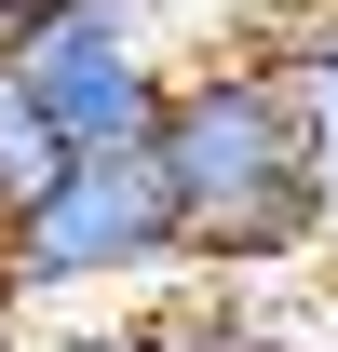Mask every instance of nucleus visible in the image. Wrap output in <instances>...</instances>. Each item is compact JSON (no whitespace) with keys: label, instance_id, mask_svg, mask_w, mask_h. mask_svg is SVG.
I'll use <instances>...</instances> for the list:
<instances>
[{"label":"nucleus","instance_id":"nucleus-3","mask_svg":"<svg viewBox=\"0 0 338 352\" xmlns=\"http://www.w3.org/2000/svg\"><path fill=\"white\" fill-rule=\"evenodd\" d=\"M14 68H27V95L54 109V135L68 149H149L176 109V68L190 54L149 28V14H122V0H82V14H54V28H27V41H0Z\"/></svg>","mask_w":338,"mask_h":352},{"label":"nucleus","instance_id":"nucleus-2","mask_svg":"<svg viewBox=\"0 0 338 352\" xmlns=\"http://www.w3.org/2000/svg\"><path fill=\"white\" fill-rule=\"evenodd\" d=\"M176 271H190V230H176L163 149H95V163H68V190L27 230H0V285L27 311H122Z\"/></svg>","mask_w":338,"mask_h":352},{"label":"nucleus","instance_id":"nucleus-4","mask_svg":"<svg viewBox=\"0 0 338 352\" xmlns=\"http://www.w3.org/2000/svg\"><path fill=\"white\" fill-rule=\"evenodd\" d=\"M230 41L284 82L297 149H311V190H325V244H338V0H244Z\"/></svg>","mask_w":338,"mask_h":352},{"label":"nucleus","instance_id":"nucleus-8","mask_svg":"<svg viewBox=\"0 0 338 352\" xmlns=\"http://www.w3.org/2000/svg\"><path fill=\"white\" fill-rule=\"evenodd\" d=\"M0 14H14V0H0Z\"/></svg>","mask_w":338,"mask_h":352},{"label":"nucleus","instance_id":"nucleus-7","mask_svg":"<svg viewBox=\"0 0 338 352\" xmlns=\"http://www.w3.org/2000/svg\"><path fill=\"white\" fill-rule=\"evenodd\" d=\"M27 339H41V311H27L14 285H0V352H27Z\"/></svg>","mask_w":338,"mask_h":352},{"label":"nucleus","instance_id":"nucleus-1","mask_svg":"<svg viewBox=\"0 0 338 352\" xmlns=\"http://www.w3.org/2000/svg\"><path fill=\"white\" fill-rule=\"evenodd\" d=\"M149 149H163V190H176V230H190V271L203 285L325 258V190H311L297 109H284V82L244 41H203L176 68V109H163Z\"/></svg>","mask_w":338,"mask_h":352},{"label":"nucleus","instance_id":"nucleus-6","mask_svg":"<svg viewBox=\"0 0 338 352\" xmlns=\"http://www.w3.org/2000/svg\"><path fill=\"white\" fill-rule=\"evenodd\" d=\"M27 352H149V311H41Z\"/></svg>","mask_w":338,"mask_h":352},{"label":"nucleus","instance_id":"nucleus-5","mask_svg":"<svg viewBox=\"0 0 338 352\" xmlns=\"http://www.w3.org/2000/svg\"><path fill=\"white\" fill-rule=\"evenodd\" d=\"M68 163H82V149L54 135V109L27 95V68L0 54V230H27V217H41L54 190H68Z\"/></svg>","mask_w":338,"mask_h":352}]
</instances>
